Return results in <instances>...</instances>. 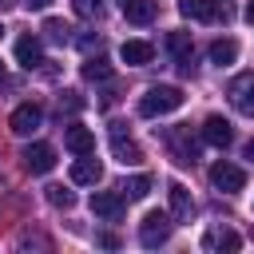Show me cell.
I'll return each mask as SVG.
<instances>
[{
	"label": "cell",
	"mask_w": 254,
	"mask_h": 254,
	"mask_svg": "<svg viewBox=\"0 0 254 254\" xmlns=\"http://www.w3.org/2000/svg\"><path fill=\"white\" fill-rule=\"evenodd\" d=\"M183 91L179 87H171V83H155V87H147L143 95H139V115L143 119H159V115H171V111H179L183 107Z\"/></svg>",
	"instance_id": "cell-1"
},
{
	"label": "cell",
	"mask_w": 254,
	"mask_h": 254,
	"mask_svg": "<svg viewBox=\"0 0 254 254\" xmlns=\"http://www.w3.org/2000/svg\"><path fill=\"white\" fill-rule=\"evenodd\" d=\"M171 230H175V222H171L167 210H147L143 222H139V242L155 250V246H163V242L171 238Z\"/></svg>",
	"instance_id": "cell-2"
},
{
	"label": "cell",
	"mask_w": 254,
	"mask_h": 254,
	"mask_svg": "<svg viewBox=\"0 0 254 254\" xmlns=\"http://www.w3.org/2000/svg\"><path fill=\"white\" fill-rule=\"evenodd\" d=\"M111 155H115L123 167H139V163H143V151H139V143L131 139V131H127L123 123H111Z\"/></svg>",
	"instance_id": "cell-3"
},
{
	"label": "cell",
	"mask_w": 254,
	"mask_h": 254,
	"mask_svg": "<svg viewBox=\"0 0 254 254\" xmlns=\"http://www.w3.org/2000/svg\"><path fill=\"white\" fill-rule=\"evenodd\" d=\"M226 99H230V107H234V111H242V115H250V119H254V71L234 75V79H230V87H226Z\"/></svg>",
	"instance_id": "cell-4"
},
{
	"label": "cell",
	"mask_w": 254,
	"mask_h": 254,
	"mask_svg": "<svg viewBox=\"0 0 254 254\" xmlns=\"http://www.w3.org/2000/svg\"><path fill=\"white\" fill-rule=\"evenodd\" d=\"M210 183H214V190L234 194V190H242V187H246V171H242V167H234V163H226V159H218V163L210 167Z\"/></svg>",
	"instance_id": "cell-5"
},
{
	"label": "cell",
	"mask_w": 254,
	"mask_h": 254,
	"mask_svg": "<svg viewBox=\"0 0 254 254\" xmlns=\"http://www.w3.org/2000/svg\"><path fill=\"white\" fill-rule=\"evenodd\" d=\"M20 159H24V167H28L32 175H48V171L56 167V147H52V143H28V147L20 151Z\"/></svg>",
	"instance_id": "cell-6"
},
{
	"label": "cell",
	"mask_w": 254,
	"mask_h": 254,
	"mask_svg": "<svg viewBox=\"0 0 254 254\" xmlns=\"http://www.w3.org/2000/svg\"><path fill=\"white\" fill-rule=\"evenodd\" d=\"M167 147H171L175 163H183V167H190V163L198 159V143L190 139V131H187V127H175V131H167Z\"/></svg>",
	"instance_id": "cell-7"
},
{
	"label": "cell",
	"mask_w": 254,
	"mask_h": 254,
	"mask_svg": "<svg viewBox=\"0 0 254 254\" xmlns=\"http://www.w3.org/2000/svg\"><path fill=\"white\" fill-rule=\"evenodd\" d=\"M91 214L103 222H119L123 218V194L119 190H95L91 194Z\"/></svg>",
	"instance_id": "cell-8"
},
{
	"label": "cell",
	"mask_w": 254,
	"mask_h": 254,
	"mask_svg": "<svg viewBox=\"0 0 254 254\" xmlns=\"http://www.w3.org/2000/svg\"><path fill=\"white\" fill-rule=\"evenodd\" d=\"M40 123H44V107H40V103H20V107L12 111V119H8V127H12L16 135H32Z\"/></svg>",
	"instance_id": "cell-9"
},
{
	"label": "cell",
	"mask_w": 254,
	"mask_h": 254,
	"mask_svg": "<svg viewBox=\"0 0 254 254\" xmlns=\"http://www.w3.org/2000/svg\"><path fill=\"white\" fill-rule=\"evenodd\" d=\"M202 143H210V147H230V143H234V127H230V119H222V115H206V123H202Z\"/></svg>",
	"instance_id": "cell-10"
},
{
	"label": "cell",
	"mask_w": 254,
	"mask_h": 254,
	"mask_svg": "<svg viewBox=\"0 0 254 254\" xmlns=\"http://www.w3.org/2000/svg\"><path fill=\"white\" fill-rule=\"evenodd\" d=\"M119 60H123L127 67H147V64L155 60V44H147V40H123Z\"/></svg>",
	"instance_id": "cell-11"
},
{
	"label": "cell",
	"mask_w": 254,
	"mask_h": 254,
	"mask_svg": "<svg viewBox=\"0 0 254 254\" xmlns=\"http://www.w3.org/2000/svg\"><path fill=\"white\" fill-rule=\"evenodd\" d=\"M16 64H20V67H28V71L44 64V44H40V40H36L32 32L16 40Z\"/></svg>",
	"instance_id": "cell-12"
},
{
	"label": "cell",
	"mask_w": 254,
	"mask_h": 254,
	"mask_svg": "<svg viewBox=\"0 0 254 254\" xmlns=\"http://www.w3.org/2000/svg\"><path fill=\"white\" fill-rule=\"evenodd\" d=\"M64 143H67L71 155H95V135H91L83 123H71V127L64 131Z\"/></svg>",
	"instance_id": "cell-13"
},
{
	"label": "cell",
	"mask_w": 254,
	"mask_h": 254,
	"mask_svg": "<svg viewBox=\"0 0 254 254\" xmlns=\"http://www.w3.org/2000/svg\"><path fill=\"white\" fill-rule=\"evenodd\" d=\"M103 179V167H99V159H91V155H79L75 163H71V183H79V187H95Z\"/></svg>",
	"instance_id": "cell-14"
},
{
	"label": "cell",
	"mask_w": 254,
	"mask_h": 254,
	"mask_svg": "<svg viewBox=\"0 0 254 254\" xmlns=\"http://www.w3.org/2000/svg\"><path fill=\"white\" fill-rule=\"evenodd\" d=\"M167 194H171V214H175L179 222H190V214H194V198H190V190H187L183 183H171Z\"/></svg>",
	"instance_id": "cell-15"
},
{
	"label": "cell",
	"mask_w": 254,
	"mask_h": 254,
	"mask_svg": "<svg viewBox=\"0 0 254 254\" xmlns=\"http://www.w3.org/2000/svg\"><path fill=\"white\" fill-rule=\"evenodd\" d=\"M119 12L131 24H151L155 20V0H119Z\"/></svg>",
	"instance_id": "cell-16"
},
{
	"label": "cell",
	"mask_w": 254,
	"mask_h": 254,
	"mask_svg": "<svg viewBox=\"0 0 254 254\" xmlns=\"http://www.w3.org/2000/svg\"><path fill=\"white\" fill-rule=\"evenodd\" d=\"M147 190H151V175H131V179H123V183H119V194H123V202L147 198Z\"/></svg>",
	"instance_id": "cell-17"
},
{
	"label": "cell",
	"mask_w": 254,
	"mask_h": 254,
	"mask_svg": "<svg viewBox=\"0 0 254 254\" xmlns=\"http://www.w3.org/2000/svg\"><path fill=\"white\" fill-rule=\"evenodd\" d=\"M234 60H238V44H234L230 36H226V40H214V44H210V64H218V67H230Z\"/></svg>",
	"instance_id": "cell-18"
},
{
	"label": "cell",
	"mask_w": 254,
	"mask_h": 254,
	"mask_svg": "<svg viewBox=\"0 0 254 254\" xmlns=\"http://www.w3.org/2000/svg\"><path fill=\"white\" fill-rule=\"evenodd\" d=\"M202 246H206V250H238L242 238H238L234 230H210V234L202 238Z\"/></svg>",
	"instance_id": "cell-19"
},
{
	"label": "cell",
	"mask_w": 254,
	"mask_h": 254,
	"mask_svg": "<svg viewBox=\"0 0 254 254\" xmlns=\"http://www.w3.org/2000/svg\"><path fill=\"white\" fill-rule=\"evenodd\" d=\"M179 12L187 20H214V0H179Z\"/></svg>",
	"instance_id": "cell-20"
},
{
	"label": "cell",
	"mask_w": 254,
	"mask_h": 254,
	"mask_svg": "<svg viewBox=\"0 0 254 254\" xmlns=\"http://www.w3.org/2000/svg\"><path fill=\"white\" fill-rule=\"evenodd\" d=\"M163 44H167V52H171L175 60H179V56H187V52H194L187 32H167V40H163Z\"/></svg>",
	"instance_id": "cell-21"
},
{
	"label": "cell",
	"mask_w": 254,
	"mask_h": 254,
	"mask_svg": "<svg viewBox=\"0 0 254 254\" xmlns=\"http://www.w3.org/2000/svg\"><path fill=\"white\" fill-rule=\"evenodd\" d=\"M83 79H111V64L99 60V56L87 60V64H83Z\"/></svg>",
	"instance_id": "cell-22"
},
{
	"label": "cell",
	"mask_w": 254,
	"mask_h": 254,
	"mask_svg": "<svg viewBox=\"0 0 254 254\" xmlns=\"http://www.w3.org/2000/svg\"><path fill=\"white\" fill-rule=\"evenodd\" d=\"M71 8H75V16H83V20H99V16H103V0H71Z\"/></svg>",
	"instance_id": "cell-23"
},
{
	"label": "cell",
	"mask_w": 254,
	"mask_h": 254,
	"mask_svg": "<svg viewBox=\"0 0 254 254\" xmlns=\"http://www.w3.org/2000/svg\"><path fill=\"white\" fill-rule=\"evenodd\" d=\"M48 202H52V206H64V210H67V206H75V194H71L67 187H48Z\"/></svg>",
	"instance_id": "cell-24"
},
{
	"label": "cell",
	"mask_w": 254,
	"mask_h": 254,
	"mask_svg": "<svg viewBox=\"0 0 254 254\" xmlns=\"http://www.w3.org/2000/svg\"><path fill=\"white\" fill-rule=\"evenodd\" d=\"M44 32H48L52 40H60V44H67V40H71V28H67L64 20H48V24H44Z\"/></svg>",
	"instance_id": "cell-25"
},
{
	"label": "cell",
	"mask_w": 254,
	"mask_h": 254,
	"mask_svg": "<svg viewBox=\"0 0 254 254\" xmlns=\"http://www.w3.org/2000/svg\"><path fill=\"white\" fill-rule=\"evenodd\" d=\"M214 20L230 24V20H234V0H214Z\"/></svg>",
	"instance_id": "cell-26"
},
{
	"label": "cell",
	"mask_w": 254,
	"mask_h": 254,
	"mask_svg": "<svg viewBox=\"0 0 254 254\" xmlns=\"http://www.w3.org/2000/svg\"><path fill=\"white\" fill-rule=\"evenodd\" d=\"M64 107H67V111H79V107H83V99H79L75 91H64V99H60V111H64Z\"/></svg>",
	"instance_id": "cell-27"
},
{
	"label": "cell",
	"mask_w": 254,
	"mask_h": 254,
	"mask_svg": "<svg viewBox=\"0 0 254 254\" xmlns=\"http://www.w3.org/2000/svg\"><path fill=\"white\" fill-rule=\"evenodd\" d=\"M48 4H52V0H24V8H28V12H44Z\"/></svg>",
	"instance_id": "cell-28"
},
{
	"label": "cell",
	"mask_w": 254,
	"mask_h": 254,
	"mask_svg": "<svg viewBox=\"0 0 254 254\" xmlns=\"http://www.w3.org/2000/svg\"><path fill=\"white\" fill-rule=\"evenodd\" d=\"M242 16H246V24H254V0L246 4V12H242Z\"/></svg>",
	"instance_id": "cell-29"
},
{
	"label": "cell",
	"mask_w": 254,
	"mask_h": 254,
	"mask_svg": "<svg viewBox=\"0 0 254 254\" xmlns=\"http://www.w3.org/2000/svg\"><path fill=\"white\" fill-rule=\"evenodd\" d=\"M246 159H254V139H250V143H246Z\"/></svg>",
	"instance_id": "cell-30"
},
{
	"label": "cell",
	"mask_w": 254,
	"mask_h": 254,
	"mask_svg": "<svg viewBox=\"0 0 254 254\" xmlns=\"http://www.w3.org/2000/svg\"><path fill=\"white\" fill-rule=\"evenodd\" d=\"M0 83H4V64H0Z\"/></svg>",
	"instance_id": "cell-31"
},
{
	"label": "cell",
	"mask_w": 254,
	"mask_h": 254,
	"mask_svg": "<svg viewBox=\"0 0 254 254\" xmlns=\"http://www.w3.org/2000/svg\"><path fill=\"white\" fill-rule=\"evenodd\" d=\"M0 36H4V24H0Z\"/></svg>",
	"instance_id": "cell-32"
}]
</instances>
